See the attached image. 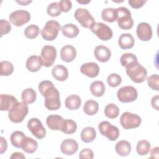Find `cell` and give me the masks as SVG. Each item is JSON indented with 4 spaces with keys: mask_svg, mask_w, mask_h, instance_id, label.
Listing matches in <instances>:
<instances>
[{
    "mask_svg": "<svg viewBox=\"0 0 159 159\" xmlns=\"http://www.w3.org/2000/svg\"><path fill=\"white\" fill-rule=\"evenodd\" d=\"M39 90L45 98L44 104L47 109L55 111L60 109L61 106L60 93L52 81L48 80L41 81L39 84Z\"/></svg>",
    "mask_w": 159,
    "mask_h": 159,
    "instance_id": "cell-1",
    "label": "cell"
},
{
    "mask_svg": "<svg viewBox=\"0 0 159 159\" xmlns=\"http://www.w3.org/2000/svg\"><path fill=\"white\" fill-rule=\"evenodd\" d=\"M126 73L130 80L136 83L143 82L147 76L146 69L138 61L134 62L127 66Z\"/></svg>",
    "mask_w": 159,
    "mask_h": 159,
    "instance_id": "cell-2",
    "label": "cell"
},
{
    "mask_svg": "<svg viewBox=\"0 0 159 159\" xmlns=\"http://www.w3.org/2000/svg\"><path fill=\"white\" fill-rule=\"evenodd\" d=\"M29 112V107L26 103L17 102L9 111L8 117L11 121L14 123L22 122Z\"/></svg>",
    "mask_w": 159,
    "mask_h": 159,
    "instance_id": "cell-3",
    "label": "cell"
},
{
    "mask_svg": "<svg viewBox=\"0 0 159 159\" xmlns=\"http://www.w3.org/2000/svg\"><path fill=\"white\" fill-rule=\"evenodd\" d=\"M61 30V26L58 22L54 20L47 21L41 30L42 38L47 41L55 40L58 35L59 31Z\"/></svg>",
    "mask_w": 159,
    "mask_h": 159,
    "instance_id": "cell-4",
    "label": "cell"
},
{
    "mask_svg": "<svg viewBox=\"0 0 159 159\" xmlns=\"http://www.w3.org/2000/svg\"><path fill=\"white\" fill-rule=\"evenodd\" d=\"M117 11V24L123 30H129L134 25V20L130 11L125 7H120L116 9Z\"/></svg>",
    "mask_w": 159,
    "mask_h": 159,
    "instance_id": "cell-5",
    "label": "cell"
},
{
    "mask_svg": "<svg viewBox=\"0 0 159 159\" xmlns=\"http://www.w3.org/2000/svg\"><path fill=\"white\" fill-rule=\"evenodd\" d=\"M142 119L137 114L129 112H124L120 117V123L125 129L137 128L141 124Z\"/></svg>",
    "mask_w": 159,
    "mask_h": 159,
    "instance_id": "cell-6",
    "label": "cell"
},
{
    "mask_svg": "<svg viewBox=\"0 0 159 159\" xmlns=\"http://www.w3.org/2000/svg\"><path fill=\"white\" fill-rule=\"evenodd\" d=\"M90 30L100 40L104 41L110 40L113 35L111 29L102 22H94L90 27Z\"/></svg>",
    "mask_w": 159,
    "mask_h": 159,
    "instance_id": "cell-7",
    "label": "cell"
},
{
    "mask_svg": "<svg viewBox=\"0 0 159 159\" xmlns=\"http://www.w3.org/2000/svg\"><path fill=\"white\" fill-rule=\"evenodd\" d=\"M98 129L101 135L106 137L109 140L115 141L119 137V129L107 121H102L98 125Z\"/></svg>",
    "mask_w": 159,
    "mask_h": 159,
    "instance_id": "cell-8",
    "label": "cell"
},
{
    "mask_svg": "<svg viewBox=\"0 0 159 159\" xmlns=\"http://www.w3.org/2000/svg\"><path fill=\"white\" fill-rule=\"evenodd\" d=\"M119 101L126 103L135 101L138 97L137 89L132 86H126L120 88L117 93Z\"/></svg>",
    "mask_w": 159,
    "mask_h": 159,
    "instance_id": "cell-9",
    "label": "cell"
},
{
    "mask_svg": "<svg viewBox=\"0 0 159 159\" xmlns=\"http://www.w3.org/2000/svg\"><path fill=\"white\" fill-rule=\"evenodd\" d=\"M74 16L81 26L85 28L90 29L91 25L95 22L94 17L88 10L86 9L78 8L74 13Z\"/></svg>",
    "mask_w": 159,
    "mask_h": 159,
    "instance_id": "cell-10",
    "label": "cell"
},
{
    "mask_svg": "<svg viewBox=\"0 0 159 159\" xmlns=\"http://www.w3.org/2000/svg\"><path fill=\"white\" fill-rule=\"evenodd\" d=\"M40 57L43 66L45 67L52 66L57 57V50L52 45H45L41 50Z\"/></svg>",
    "mask_w": 159,
    "mask_h": 159,
    "instance_id": "cell-11",
    "label": "cell"
},
{
    "mask_svg": "<svg viewBox=\"0 0 159 159\" xmlns=\"http://www.w3.org/2000/svg\"><path fill=\"white\" fill-rule=\"evenodd\" d=\"M9 19L13 25L20 27L30 20V14L25 10H16L10 14Z\"/></svg>",
    "mask_w": 159,
    "mask_h": 159,
    "instance_id": "cell-12",
    "label": "cell"
},
{
    "mask_svg": "<svg viewBox=\"0 0 159 159\" xmlns=\"http://www.w3.org/2000/svg\"><path fill=\"white\" fill-rule=\"evenodd\" d=\"M27 127L32 135L39 139H42L46 135V129L37 118H31L27 122Z\"/></svg>",
    "mask_w": 159,
    "mask_h": 159,
    "instance_id": "cell-13",
    "label": "cell"
},
{
    "mask_svg": "<svg viewBox=\"0 0 159 159\" xmlns=\"http://www.w3.org/2000/svg\"><path fill=\"white\" fill-rule=\"evenodd\" d=\"M138 38L142 41H148L152 37V29L147 22H140L138 24L136 29Z\"/></svg>",
    "mask_w": 159,
    "mask_h": 159,
    "instance_id": "cell-14",
    "label": "cell"
},
{
    "mask_svg": "<svg viewBox=\"0 0 159 159\" xmlns=\"http://www.w3.org/2000/svg\"><path fill=\"white\" fill-rule=\"evenodd\" d=\"M61 152L66 155H72L78 150V144L72 139H66L62 141L60 145Z\"/></svg>",
    "mask_w": 159,
    "mask_h": 159,
    "instance_id": "cell-15",
    "label": "cell"
},
{
    "mask_svg": "<svg viewBox=\"0 0 159 159\" xmlns=\"http://www.w3.org/2000/svg\"><path fill=\"white\" fill-rule=\"evenodd\" d=\"M80 71L83 75L89 78H95L99 73V67L94 62H88L81 66Z\"/></svg>",
    "mask_w": 159,
    "mask_h": 159,
    "instance_id": "cell-16",
    "label": "cell"
},
{
    "mask_svg": "<svg viewBox=\"0 0 159 159\" xmlns=\"http://www.w3.org/2000/svg\"><path fill=\"white\" fill-rule=\"evenodd\" d=\"M64 119L58 114L48 116L46 119V124L48 127L52 130H61Z\"/></svg>",
    "mask_w": 159,
    "mask_h": 159,
    "instance_id": "cell-17",
    "label": "cell"
},
{
    "mask_svg": "<svg viewBox=\"0 0 159 159\" xmlns=\"http://www.w3.org/2000/svg\"><path fill=\"white\" fill-rule=\"evenodd\" d=\"M76 56V51L75 48L70 45L63 46L60 50L61 59L66 63L73 61Z\"/></svg>",
    "mask_w": 159,
    "mask_h": 159,
    "instance_id": "cell-18",
    "label": "cell"
},
{
    "mask_svg": "<svg viewBox=\"0 0 159 159\" xmlns=\"http://www.w3.org/2000/svg\"><path fill=\"white\" fill-rule=\"evenodd\" d=\"M94 55L96 60L101 62H107L111 58L110 49L104 45H98L94 50Z\"/></svg>",
    "mask_w": 159,
    "mask_h": 159,
    "instance_id": "cell-19",
    "label": "cell"
},
{
    "mask_svg": "<svg viewBox=\"0 0 159 159\" xmlns=\"http://www.w3.org/2000/svg\"><path fill=\"white\" fill-rule=\"evenodd\" d=\"M17 102V99L12 95L4 94L0 95V110L1 111H9Z\"/></svg>",
    "mask_w": 159,
    "mask_h": 159,
    "instance_id": "cell-20",
    "label": "cell"
},
{
    "mask_svg": "<svg viewBox=\"0 0 159 159\" xmlns=\"http://www.w3.org/2000/svg\"><path fill=\"white\" fill-rule=\"evenodd\" d=\"M25 66L28 71L30 72L38 71L43 66L41 57L38 55L29 57L26 61Z\"/></svg>",
    "mask_w": 159,
    "mask_h": 159,
    "instance_id": "cell-21",
    "label": "cell"
},
{
    "mask_svg": "<svg viewBox=\"0 0 159 159\" xmlns=\"http://www.w3.org/2000/svg\"><path fill=\"white\" fill-rule=\"evenodd\" d=\"M52 74L55 80L60 81H64L68 77V69L66 66L61 65L55 66L52 70Z\"/></svg>",
    "mask_w": 159,
    "mask_h": 159,
    "instance_id": "cell-22",
    "label": "cell"
},
{
    "mask_svg": "<svg viewBox=\"0 0 159 159\" xmlns=\"http://www.w3.org/2000/svg\"><path fill=\"white\" fill-rule=\"evenodd\" d=\"M135 40L130 34H122L119 38L118 44L121 49L126 50L132 48L134 45Z\"/></svg>",
    "mask_w": 159,
    "mask_h": 159,
    "instance_id": "cell-23",
    "label": "cell"
},
{
    "mask_svg": "<svg viewBox=\"0 0 159 159\" xmlns=\"http://www.w3.org/2000/svg\"><path fill=\"white\" fill-rule=\"evenodd\" d=\"M81 99L80 97L76 94H71L68 96L65 101V107L71 111L76 110L81 106Z\"/></svg>",
    "mask_w": 159,
    "mask_h": 159,
    "instance_id": "cell-24",
    "label": "cell"
},
{
    "mask_svg": "<svg viewBox=\"0 0 159 159\" xmlns=\"http://www.w3.org/2000/svg\"><path fill=\"white\" fill-rule=\"evenodd\" d=\"M131 145L130 143L127 140H120L118 142L116 146L115 150L116 153L122 157L127 156L131 152Z\"/></svg>",
    "mask_w": 159,
    "mask_h": 159,
    "instance_id": "cell-25",
    "label": "cell"
},
{
    "mask_svg": "<svg viewBox=\"0 0 159 159\" xmlns=\"http://www.w3.org/2000/svg\"><path fill=\"white\" fill-rule=\"evenodd\" d=\"M62 34L64 36L68 38H75L78 36L80 32L78 27L71 23H68L64 25L61 28Z\"/></svg>",
    "mask_w": 159,
    "mask_h": 159,
    "instance_id": "cell-26",
    "label": "cell"
},
{
    "mask_svg": "<svg viewBox=\"0 0 159 159\" xmlns=\"http://www.w3.org/2000/svg\"><path fill=\"white\" fill-rule=\"evenodd\" d=\"M38 148L37 142L31 137H27L24 139L21 148L27 153H34Z\"/></svg>",
    "mask_w": 159,
    "mask_h": 159,
    "instance_id": "cell-27",
    "label": "cell"
},
{
    "mask_svg": "<svg viewBox=\"0 0 159 159\" xmlns=\"http://www.w3.org/2000/svg\"><path fill=\"white\" fill-rule=\"evenodd\" d=\"M96 137V132L93 127H86L84 128L80 134L81 139L84 143L93 142Z\"/></svg>",
    "mask_w": 159,
    "mask_h": 159,
    "instance_id": "cell-28",
    "label": "cell"
},
{
    "mask_svg": "<svg viewBox=\"0 0 159 159\" xmlns=\"http://www.w3.org/2000/svg\"><path fill=\"white\" fill-rule=\"evenodd\" d=\"M101 17L103 20L107 22H113L117 19V11L116 9L108 7L104 9L101 12Z\"/></svg>",
    "mask_w": 159,
    "mask_h": 159,
    "instance_id": "cell-29",
    "label": "cell"
},
{
    "mask_svg": "<svg viewBox=\"0 0 159 159\" xmlns=\"http://www.w3.org/2000/svg\"><path fill=\"white\" fill-rule=\"evenodd\" d=\"M90 91L96 97L102 96L105 92V85L101 81H94L90 85Z\"/></svg>",
    "mask_w": 159,
    "mask_h": 159,
    "instance_id": "cell-30",
    "label": "cell"
},
{
    "mask_svg": "<svg viewBox=\"0 0 159 159\" xmlns=\"http://www.w3.org/2000/svg\"><path fill=\"white\" fill-rule=\"evenodd\" d=\"M99 109L98 102L94 100L89 99L85 102L83 106V111L88 116L96 114Z\"/></svg>",
    "mask_w": 159,
    "mask_h": 159,
    "instance_id": "cell-31",
    "label": "cell"
},
{
    "mask_svg": "<svg viewBox=\"0 0 159 159\" xmlns=\"http://www.w3.org/2000/svg\"><path fill=\"white\" fill-rule=\"evenodd\" d=\"M25 137V135L22 132L17 130L12 133L10 137V140L12 145L14 147L21 148L22 143Z\"/></svg>",
    "mask_w": 159,
    "mask_h": 159,
    "instance_id": "cell-32",
    "label": "cell"
},
{
    "mask_svg": "<svg viewBox=\"0 0 159 159\" xmlns=\"http://www.w3.org/2000/svg\"><path fill=\"white\" fill-rule=\"evenodd\" d=\"M36 92L32 88H27L24 89L21 94L22 101L26 104H32L36 100Z\"/></svg>",
    "mask_w": 159,
    "mask_h": 159,
    "instance_id": "cell-33",
    "label": "cell"
},
{
    "mask_svg": "<svg viewBox=\"0 0 159 159\" xmlns=\"http://www.w3.org/2000/svg\"><path fill=\"white\" fill-rule=\"evenodd\" d=\"M77 129L76 123L71 119H64L61 131L65 134H74Z\"/></svg>",
    "mask_w": 159,
    "mask_h": 159,
    "instance_id": "cell-34",
    "label": "cell"
},
{
    "mask_svg": "<svg viewBox=\"0 0 159 159\" xmlns=\"http://www.w3.org/2000/svg\"><path fill=\"white\" fill-rule=\"evenodd\" d=\"M151 149V145L148 141L142 140L138 142L136 147V150L138 155L143 156L147 155Z\"/></svg>",
    "mask_w": 159,
    "mask_h": 159,
    "instance_id": "cell-35",
    "label": "cell"
},
{
    "mask_svg": "<svg viewBox=\"0 0 159 159\" xmlns=\"http://www.w3.org/2000/svg\"><path fill=\"white\" fill-rule=\"evenodd\" d=\"M104 114L109 119H115L119 114V109L114 103L108 104L104 108Z\"/></svg>",
    "mask_w": 159,
    "mask_h": 159,
    "instance_id": "cell-36",
    "label": "cell"
},
{
    "mask_svg": "<svg viewBox=\"0 0 159 159\" xmlns=\"http://www.w3.org/2000/svg\"><path fill=\"white\" fill-rule=\"evenodd\" d=\"M120 61L122 66L127 67L132 63L138 61L135 55L132 53H125L122 55L120 58Z\"/></svg>",
    "mask_w": 159,
    "mask_h": 159,
    "instance_id": "cell-37",
    "label": "cell"
},
{
    "mask_svg": "<svg viewBox=\"0 0 159 159\" xmlns=\"http://www.w3.org/2000/svg\"><path fill=\"white\" fill-rule=\"evenodd\" d=\"M39 27L35 24H30L28 25L24 31L25 36L30 39H34L36 38L39 35Z\"/></svg>",
    "mask_w": 159,
    "mask_h": 159,
    "instance_id": "cell-38",
    "label": "cell"
},
{
    "mask_svg": "<svg viewBox=\"0 0 159 159\" xmlns=\"http://www.w3.org/2000/svg\"><path fill=\"white\" fill-rule=\"evenodd\" d=\"M1 65V76H9L14 71V65L9 61H2Z\"/></svg>",
    "mask_w": 159,
    "mask_h": 159,
    "instance_id": "cell-39",
    "label": "cell"
},
{
    "mask_svg": "<svg viewBox=\"0 0 159 159\" xmlns=\"http://www.w3.org/2000/svg\"><path fill=\"white\" fill-rule=\"evenodd\" d=\"M47 14L51 17H57L61 13V11L58 2H53L50 4L47 8Z\"/></svg>",
    "mask_w": 159,
    "mask_h": 159,
    "instance_id": "cell-40",
    "label": "cell"
},
{
    "mask_svg": "<svg viewBox=\"0 0 159 159\" xmlns=\"http://www.w3.org/2000/svg\"><path fill=\"white\" fill-rule=\"evenodd\" d=\"M122 82L121 76L117 73H111L107 78V83L108 85L112 88L117 87Z\"/></svg>",
    "mask_w": 159,
    "mask_h": 159,
    "instance_id": "cell-41",
    "label": "cell"
},
{
    "mask_svg": "<svg viewBox=\"0 0 159 159\" xmlns=\"http://www.w3.org/2000/svg\"><path fill=\"white\" fill-rule=\"evenodd\" d=\"M147 83L148 86L153 90H159V76L157 74L152 75L147 78Z\"/></svg>",
    "mask_w": 159,
    "mask_h": 159,
    "instance_id": "cell-42",
    "label": "cell"
},
{
    "mask_svg": "<svg viewBox=\"0 0 159 159\" xmlns=\"http://www.w3.org/2000/svg\"><path fill=\"white\" fill-rule=\"evenodd\" d=\"M11 30V25L6 20L1 19L0 20V35L2 37L4 35L8 34Z\"/></svg>",
    "mask_w": 159,
    "mask_h": 159,
    "instance_id": "cell-43",
    "label": "cell"
},
{
    "mask_svg": "<svg viewBox=\"0 0 159 159\" xmlns=\"http://www.w3.org/2000/svg\"><path fill=\"white\" fill-rule=\"evenodd\" d=\"M60 9L61 12H67L69 11H70V9L72 7V3L71 1H68V0H61L60 2H58Z\"/></svg>",
    "mask_w": 159,
    "mask_h": 159,
    "instance_id": "cell-44",
    "label": "cell"
},
{
    "mask_svg": "<svg viewBox=\"0 0 159 159\" xmlns=\"http://www.w3.org/2000/svg\"><path fill=\"white\" fill-rule=\"evenodd\" d=\"M79 158L80 159H84V158L93 159L94 158V153L89 148H83L80 152Z\"/></svg>",
    "mask_w": 159,
    "mask_h": 159,
    "instance_id": "cell-45",
    "label": "cell"
},
{
    "mask_svg": "<svg viewBox=\"0 0 159 159\" xmlns=\"http://www.w3.org/2000/svg\"><path fill=\"white\" fill-rule=\"evenodd\" d=\"M147 2L145 0H129L128 3L131 7L134 9H139L142 7Z\"/></svg>",
    "mask_w": 159,
    "mask_h": 159,
    "instance_id": "cell-46",
    "label": "cell"
},
{
    "mask_svg": "<svg viewBox=\"0 0 159 159\" xmlns=\"http://www.w3.org/2000/svg\"><path fill=\"white\" fill-rule=\"evenodd\" d=\"M0 141H1V148H0V153L2 154L4 152H5L7 148V143L6 140L3 137H0Z\"/></svg>",
    "mask_w": 159,
    "mask_h": 159,
    "instance_id": "cell-47",
    "label": "cell"
},
{
    "mask_svg": "<svg viewBox=\"0 0 159 159\" xmlns=\"http://www.w3.org/2000/svg\"><path fill=\"white\" fill-rule=\"evenodd\" d=\"M158 101H159V96L158 95H156L155 96H153L152 99V101H151V104H152V107L158 111L159 110V108H158Z\"/></svg>",
    "mask_w": 159,
    "mask_h": 159,
    "instance_id": "cell-48",
    "label": "cell"
},
{
    "mask_svg": "<svg viewBox=\"0 0 159 159\" xmlns=\"http://www.w3.org/2000/svg\"><path fill=\"white\" fill-rule=\"evenodd\" d=\"M10 158L11 159H20V158L24 159V158H25V157L22 153L14 152L11 155V156L10 157Z\"/></svg>",
    "mask_w": 159,
    "mask_h": 159,
    "instance_id": "cell-49",
    "label": "cell"
},
{
    "mask_svg": "<svg viewBox=\"0 0 159 159\" xmlns=\"http://www.w3.org/2000/svg\"><path fill=\"white\" fill-rule=\"evenodd\" d=\"M158 149H159V148L158 147H156L152 149L150 158H158Z\"/></svg>",
    "mask_w": 159,
    "mask_h": 159,
    "instance_id": "cell-50",
    "label": "cell"
},
{
    "mask_svg": "<svg viewBox=\"0 0 159 159\" xmlns=\"http://www.w3.org/2000/svg\"><path fill=\"white\" fill-rule=\"evenodd\" d=\"M16 2L22 6H27L32 2V1H16Z\"/></svg>",
    "mask_w": 159,
    "mask_h": 159,
    "instance_id": "cell-51",
    "label": "cell"
},
{
    "mask_svg": "<svg viewBox=\"0 0 159 159\" xmlns=\"http://www.w3.org/2000/svg\"><path fill=\"white\" fill-rule=\"evenodd\" d=\"M77 2H79V3H80V4H87V3H88V2H90V1H77Z\"/></svg>",
    "mask_w": 159,
    "mask_h": 159,
    "instance_id": "cell-52",
    "label": "cell"
}]
</instances>
